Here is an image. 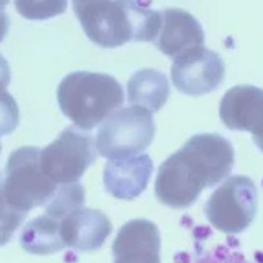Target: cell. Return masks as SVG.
I'll return each instance as SVG.
<instances>
[{
    "label": "cell",
    "instance_id": "1",
    "mask_svg": "<svg viewBox=\"0 0 263 263\" xmlns=\"http://www.w3.org/2000/svg\"><path fill=\"white\" fill-rule=\"evenodd\" d=\"M227 142L214 134L191 137L161 165L156 182L159 201L175 208L191 205L205 182L223 174L231 162Z\"/></svg>",
    "mask_w": 263,
    "mask_h": 263
},
{
    "label": "cell",
    "instance_id": "2",
    "mask_svg": "<svg viewBox=\"0 0 263 263\" xmlns=\"http://www.w3.org/2000/svg\"><path fill=\"white\" fill-rule=\"evenodd\" d=\"M72 3L86 36L103 47H117L130 41L153 43L160 28V12L149 9L150 2L77 0Z\"/></svg>",
    "mask_w": 263,
    "mask_h": 263
},
{
    "label": "cell",
    "instance_id": "3",
    "mask_svg": "<svg viewBox=\"0 0 263 263\" xmlns=\"http://www.w3.org/2000/svg\"><path fill=\"white\" fill-rule=\"evenodd\" d=\"M57 100L63 114L86 131L123 104L124 92L121 84L108 74L77 71L60 82Z\"/></svg>",
    "mask_w": 263,
    "mask_h": 263
},
{
    "label": "cell",
    "instance_id": "4",
    "mask_svg": "<svg viewBox=\"0 0 263 263\" xmlns=\"http://www.w3.org/2000/svg\"><path fill=\"white\" fill-rule=\"evenodd\" d=\"M155 124L152 113L139 107L122 108L106 117L97 132L96 146L109 160L134 157L153 142Z\"/></svg>",
    "mask_w": 263,
    "mask_h": 263
},
{
    "label": "cell",
    "instance_id": "5",
    "mask_svg": "<svg viewBox=\"0 0 263 263\" xmlns=\"http://www.w3.org/2000/svg\"><path fill=\"white\" fill-rule=\"evenodd\" d=\"M93 137L77 127H69L40 152L46 177L58 184L76 183L97 159Z\"/></svg>",
    "mask_w": 263,
    "mask_h": 263
},
{
    "label": "cell",
    "instance_id": "6",
    "mask_svg": "<svg viewBox=\"0 0 263 263\" xmlns=\"http://www.w3.org/2000/svg\"><path fill=\"white\" fill-rule=\"evenodd\" d=\"M40 148L23 147L14 151L7 165L3 189L8 202L26 212L46 202L57 189V183L45 176L40 168Z\"/></svg>",
    "mask_w": 263,
    "mask_h": 263
},
{
    "label": "cell",
    "instance_id": "7",
    "mask_svg": "<svg viewBox=\"0 0 263 263\" xmlns=\"http://www.w3.org/2000/svg\"><path fill=\"white\" fill-rule=\"evenodd\" d=\"M225 75V65L216 52L205 46L191 49L174 59L171 68L173 83L180 92L199 96L218 87Z\"/></svg>",
    "mask_w": 263,
    "mask_h": 263
},
{
    "label": "cell",
    "instance_id": "8",
    "mask_svg": "<svg viewBox=\"0 0 263 263\" xmlns=\"http://www.w3.org/2000/svg\"><path fill=\"white\" fill-rule=\"evenodd\" d=\"M161 25L153 43L172 58L204 46L202 26L190 12L180 9L161 11Z\"/></svg>",
    "mask_w": 263,
    "mask_h": 263
},
{
    "label": "cell",
    "instance_id": "9",
    "mask_svg": "<svg viewBox=\"0 0 263 263\" xmlns=\"http://www.w3.org/2000/svg\"><path fill=\"white\" fill-rule=\"evenodd\" d=\"M160 236L149 221L136 219L123 225L112 246L114 263H160Z\"/></svg>",
    "mask_w": 263,
    "mask_h": 263
},
{
    "label": "cell",
    "instance_id": "10",
    "mask_svg": "<svg viewBox=\"0 0 263 263\" xmlns=\"http://www.w3.org/2000/svg\"><path fill=\"white\" fill-rule=\"evenodd\" d=\"M219 112L229 127L259 132L258 141L263 147V90L250 85L231 88L221 101Z\"/></svg>",
    "mask_w": 263,
    "mask_h": 263
},
{
    "label": "cell",
    "instance_id": "11",
    "mask_svg": "<svg viewBox=\"0 0 263 263\" xmlns=\"http://www.w3.org/2000/svg\"><path fill=\"white\" fill-rule=\"evenodd\" d=\"M153 170L148 154L110 160L105 167V186L108 192L117 199H134L146 188Z\"/></svg>",
    "mask_w": 263,
    "mask_h": 263
},
{
    "label": "cell",
    "instance_id": "12",
    "mask_svg": "<svg viewBox=\"0 0 263 263\" xmlns=\"http://www.w3.org/2000/svg\"><path fill=\"white\" fill-rule=\"evenodd\" d=\"M112 230L107 218L97 210L80 209L61 220V236L65 246L81 251L100 248Z\"/></svg>",
    "mask_w": 263,
    "mask_h": 263
},
{
    "label": "cell",
    "instance_id": "13",
    "mask_svg": "<svg viewBox=\"0 0 263 263\" xmlns=\"http://www.w3.org/2000/svg\"><path fill=\"white\" fill-rule=\"evenodd\" d=\"M128 101L153 113L159 111L166 101L170 85L166 77L154 69L135 73L128 82Z\"/></svg>",
    "mask_w": 263,
    "mask_h": 263
},
{
    "label": "cell",
    "instance_id": "14",
    "mask_svg": "<svg viewBox=\"0 0 263 263\" xmlns=\"http://www.w3.org/2000/svg\"><path fill=\"white\" fill-rule=\"evenodd\" d=\"M84 202L85 191L83 186L77 182L69 184L60 190L49 205L46 214L62 220L70 213L80 209Z\"/></svg>",
    "mask_w": 263,
    "mask_h": 263
},
{
    "label": "cell",
    "instance_id": "15",
    "mask_svg": "<svg viewBox=\"0 0 263 263\" xmlns=\"http://www.w3.org/2000/svg\"><path fill=\"white\" fill-rule=\"evenodd\" d=\"M17 12L29 20H46L63 13L66 1H15Z\"/></svg>",
    "mask_w": 263,
    "mask_h": 263
},
{
    "label": "cell",
    "instance_id": "16",
    "mask_svg": "<svg viewBox=\"0 0 263 263\" xmlns=\"http://www.w3.org/2000/svg\"><path fill=\"white\" fill-rule=\"evenodd\" d=\"M26 213L17 209L9 203L0 185V241L6 240L20 222L25 219Z\"/></svg>",
    "mask_w": 263,
    "mask_h": 263
},
{
    "label": "cell",
    "instance_id": "17",
    "mask_svg": "<svg viewBox=\"0 0 263 263\" xmlns=\"http://www.w3.org/2000/svg\"><path fill=\"white\" fill-rule=\"evenodd\" d=\"M16 102L6 89H0V137L13 132L18 124Z\"/></svg>",
    "mask_w": 263,
    "mask_h": 263
},
{
    "label": "cell",
    "instance_id": "18",
    "mask_svg": "<svg viewBox=\"0 0 263 263\" xmlns=\"http://www.w3.org/2000/svg\"><path fill=\"white\" fill-rule=\"evenodd\" d=\"M210 263H263V261L256 256H247L232 247H222L213 253Z\"/></svg>",
    "mask_w": 263,
    "mask_h": 263
},
{
    "label": "cell",
    "instance_id": "19",
    "mask_svg": "<svg viewBox=\"0 0 263 263\" xmlns=\"http://www.w3.org/2000/svg\"><path fill=\"white\" fill-rule=\"evenodd\" d=\"M7 3V1H0V43L4 38L9 26V20L5 11V4Z\"/></svg>",
    "mask_w": 263,
    "mask_h": 263
},
{
    "label": "cell",
    "instance_id": "20",
    "mask_svg": "<svg viewBox=\"0 0 263 263\" xmlns=\"http://www.w3.org/2000/svg\"><path fill=\"white\" fill-rule=\"evenodd\" d=\"M0 149H1V146H0Z\"/></svg>",
    "mask_w": 263,
    "mask_h": 263
}]
</instances>
